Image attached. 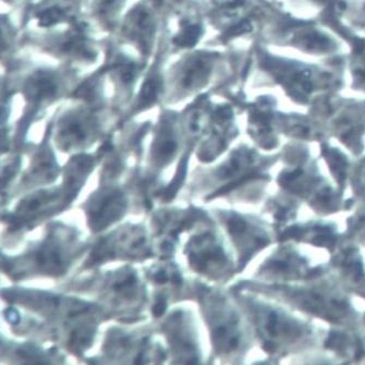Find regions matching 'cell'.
Instances as JSON below:
<instances>
[{
	"label": "cell",
	"instance_id": "obj_4",
	"mask_svg": "<svg viewBox=\"0 0 365 365\" xmlns=\"http://www.w3.org/2000/svg\"><path fill=\"white\" fill-rule=\"evenodd\" d=\"M57 92V84L53 76L49 74L37 73L33 76L26 86V93L35 102L46 100Z\"/></svg>",
	"mask_w": 365,
	"mask_h": 365
},
{
	"label": "cell",
	"instance_id": "obj_5",
	"mask_svg": "<svg viewBox=\"0 0 365 365\" xmlns=\"http://www.w3.org/2000/svg\"><path fill=\"white\" fill-rule=\"evenodd\" d=\"M160 91H162V81L158 78H150L146 80L140 93V104H153L160 96Z\"/></svg>",
	"mask_w": 365,
	"mask_h": 365
},
{
	"label": "cell",
	"instance_id": "obj_8",
	"mask_svg": "<svg viewBox=\"0 0 365 365\" xmlns=\"http://www.w3.org/2000/svg\"><path fill=\"white\" fill-rule=\"evenodd\" d=\"M165 309H166V303H165L164 301H160V302L154 307V309H153V312H154V314L160 317V315L164 313Z\"/></svg>",
	"mask_w": 365,
	"mask_h": 365
},
{
	"label": "cell",
	"instance_id": "obj_1",
	"mask_svg": "<svg viewBox=\"0 0 365 365\" xmlns=\"http://www.w3.org/2000/svg\"><path fill=\"white\" fill-rule=\"evenodd\" d=\"M212 70V61L207 55L197 53L182 63L179 70V86L185 91L197 90L203 86L210 76Z\"/></svg>",
	"mask_w": 365,
	"mask_h": 365
},
{
	"label": "cell",
	"instance_id": "obj_6",
	"mask_svg": "<svg viewBox=\"0 0 365 365\" xmlns=\"http://www.w3.org/2000/svg\"><path fill=\"white\" fill-rule=\"evenodd\" d=\"M201 28L197 24H187L181 31L180 34L175 38V43L182 47L193 46L199 40Z\"/></svg>",
	"mask_w": 365,
	"mask_h": 365
},
{
	"label": "cell",
	"instance_id": "obj_2",
	"mask_svg": "<svg viewBox=\"0 0 365 365\" xmlns=\"http://www.w3.org/2000/svg\"><path fill=\"white\" fill-rule=\"evenodd\" d=\"M127 30L132 40L146 48L154 32V22L150 11L144 8L134 10L128 20Z\"/></svg>",
	"mask_w": 365,
	"mask_h": 365
},
{
	"label": "cell",
	"instance_id": "obj_3",
	"mask_svg": "<svg viewBox=\"0 0 365 365\" xmlns=\"http://www.w3.org/2000/svg\"><path fill=\"white\" fill-rule=\"evenodd\" d=\"M91 133V123L82 116H70L61 125V135L71 144L83 143Z\"/></svg>",
	"mask_w": 365,
	"mask_h": 365
},
{
	"label": "cell",
	"instance_id": "obj_7",
	"mask_svg": "<svg viewBox=\"0 0 365 365\" xmlns=\"http://www.w3.org/2000/svg\"><path fill=\"white\" fill-rule=\"evenodd\" d=\"M63 11L59 8H51L45 10L41 14V24L43 26H53L56 22H58L63 18Z\"/></svg>",
	"mask_w": 365,
	"mask_h": 365
}]
</instances>
